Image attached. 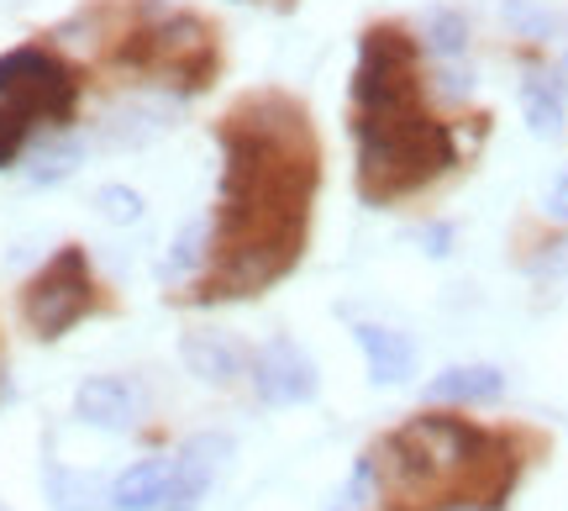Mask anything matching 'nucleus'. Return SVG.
<instances>
[{
    "label": "nucleus",
    "mask_w": 568,
    "mask_h": 511,
    "mask_svg": "<svg viewBox=\"0 0 568 511\" xmlns=\"http://www.w3.org/2000/svg\"><path fill=\"white\" fill-rule=\"evenodd\" d=\"M80 101V84L53 53L42 48H11L0 53V111H11L21 122H69V111Z\"/></svg>",
    "instance_id": "f257e3e1"
},
{
    "label": "nucleus",
    "mask_w": 568,
    "mask_h": 511,
    "mask_svg": "<svg viewBox=\"0 0 568 511\" xmlns=\"http://www.w3.org/2000/svg\"><path fill=\"white\" fill-rule=\"evenodd\" d=\"M90 307H95V285H90V264L80 248H63L27 285V322L38 338H63Z\"/></svg>",
    "instance_id": "f03ea898"
},
{
    "label": "nucleus",
    "mask_w": 568,
    "mask_h": 511,
    "mask_svg": "<svg viewBox=\"0 0 568 511\" xmlns=\"http://www.w3.org/2000/svg\"><path fill=\"white\" fill-rule=\"evenodd\" d=\"M353 101L364 117L406 111L410 101V42L389 27H374L358 48V74H353Z\"/></svg>",
    "instance_id": "7ed1b4c3"
},
{
    "label": "nucleus",
    "mask_w": 568,
    "mask_h": 511,
    "mask_svg": "<svg viewBox=\"0 0 568 511\" xmlns=\"http://www.w3.org/2000/svg\"><path fill=\"white\" fill-rule=\"evenodd\" d=\"M253 390H258V401L264 407H301L316 395L322 385V374L311 364V353L301 343H290V338H268L258 353H253Z\"/></svg>",
    "instance_id": "20e7f679"
},
{
    "label": "nucleus",
    "mask_w": 568,
    "mask_h": 511,
    "mask_svg": "<svg viewBox=\"0 0 568 511\" xmlns=\"http://www.w3.org/2000/svg\"><path fill=\"white\" fill-rule=\"evenodd\" d=\"M232 459V438L222 432H195L180 449V459H169V495H163V511H201L205 491L216 485V474L226 470Z\"/></svg>",
    "instance_id": "39448f33"
},
{
    "label": "nucleus",
    "mask_w": 568,
    "mask_h": 511,
    "mask_svg": "<svg viewBox=\"0 0 568 511\" xmlns=\"http://www.w3.org/2000/svg\"><path fill=\"white\" fill-rule=\"evenodd\" d=\"M74 417L101 432H132L142 422V390L126 374H90L74 390Z\"/></svg>",
    "instance_id": "423d86ee"
},
{
    "label": "nucleus",
    "mask_w": 568,
    "mask_h": 511,
    "mask_svg": "<svg viewBox=\"0 0 568 511\" xmlns=\"http://www.w3.org/2000/svg\"><path fill=\"white\" fill-rule=\"evenodd\" d=\"M353 338L364 348L368 380H374V385H406L410 374H416V348H410V338L379 328V322H358Z\"/></svg>",
    "instance_id": "0eeeda50"
},
{
    "label": "nucleus",
    "mask_w": 568,
    "mask_h": 511,
    "mask_svg": "<svg viewBox=\"0 0 568 511\" xmlns=\"http://www.w3.org/2000/svg\"><path fill=\"white\" fill-rule=\"evenodd\" d=\"M180 359L205 385H232L243 374V353H237V343H226L222 332H184Z\"/></svg>",
    "instance_id": "6e6552de"
},
{
    "label": "nucleus",
    "mask_w": 568,
    "mask_h": 511,
    "mask_svg": "<svg viewBox=\"0 0 568 511\" xmlns=\"http://www.w3.org/2000/svg\"><path fill=\"white\" fill-rule=\"evenodd\" d=\"M169 459H138L132 470L116 474L111 485V511H163V495H169Z\"/></svg>",
    "instance_id": "1a4fd4ad"
},
{
    "label": "nucleus",
    "mask_w": 568,
    "mask_h": 511,
    "mask_svg": "<svg viewBox=\"0 0 568 511\" xmlns=\"http://www.w3.org/2000/svg\"><path fill=\"white\" fill-rule=\"evenodd\" d=\"M500 390H506L500 369L464 364V369H447V374H437V380L426 385V395H432V401H447V407H458V401H495Z\"/></svg>",
    "instance_id": "9d476101"
},
{
    "label": "nucleus",
    "mask_w": 568,
    "mask_h": 511,
    "mask_svg": "<svg viewBox=\"0 0 568 511\" xmlns=\"http://www.w3.org/2000/svg\"><path fill=\"white\" fill-rule=\"evenodd\" d=\"M48 495L59 511H105L111 507V485L95 474H74V470H48Z\"/></svg>",
    "instance_id": "9b49d317"
},
{
    "label": "nucleus",
    "mask_w": 568,
    "mask_h": 511,
    "mask_svg": "<svg viewBox=\"0 0 568 511\" xmlns=\"http://www.w3.org/2000/svg\"><path fill=\"white\" fill-rule=\"evenodd\" d=\"M521 111H527V127L537 138H552L564 127V84H552L548 74H527L521 84Z\"/></svg>",
    "instance_id": "f8f14e48"
},
{
    "label": "nucleus",
    "mask_w": 568,
    "mask_h": 511,
    "mask_svg": "<svg viewBox=\"0 0 568 511\" xmlns=\"http://www.w3.org/2000/svg\"><path fill=\"white\" fill-rule=\"evenodd\" d=\"M80 159H84V148L74 143V138H59V143H48V148H38V153H32L27 180H32V184H59V180H69V174L80 169Z\"/></svg>",
    "instance_id": "ddd939ff"
},
{
    "label": "nucleus",
    "mask_w": 568,
    "mask_h": 511,
    "mask_svg": "<svg viewBox=\"0 0 568 511\" xmlns=\"http://www.w3.org/2000/svg\"><path fill=\"white\" fill-rule=\"evenodd\" d=\"M205 238H211V227H205V222H184L180 232H174V248H169V259H163V280H184L190 269L201 264Z\"/></svg>",
    "instance_id": "4468645a"
},
{
    "label": "nucleus",
    "mask_w": 568,
    "mask_h": 511,
    "mask_svg": "<svg viewBox=\"0 0 568 511\" xmlns=\"http://www.w3.org/2000/svg\"><path fill=\"white\" fill-rule=\"evenodd\" d=\"M426 48L437 53V59H464L468 48V27L458 11H432L426 17Z\"/></svg>",
    "instance_id": "2eb2a0df"
},
{
    "label": "nucleus",
    "mask_w": 568,
    "mask_h": 511,
    "mask_svg": "<svg viewBox=\"0 0 568 511\" xmlns=\"http://www.w3.org/2000/svg\"><path fill=\"white\" fill-rule=\"evenodd\" d=\"M95 211H101L105 222L132 227V222H142V196L126 190V184H101V190H95Z\"/></svg>",
    "instance_id": "dca6fc26"
},
{
    "label": "nucleus",
    "mask_w": 568,
    "mask_h": 511,
    "mask_svg": "<svg viewBox=\"0 0 568 511\" xmlns=\"http://www.w3.org/2000/svg\"><path fill=\"white\" fill-rule=\"evenodd\" d=\"M374 485H379V470H374V453H368V459H358V470H353V480H347V491L337 495V511H364L368 495H374Z\"/></svg>",
    "instance_id": "f3484780"
},
{
    "label": "nucleus",
    "mask_w": 568,
    "mask_h": 511,
    "mask_svg": "<svg viewBox=\"0 0 568 511\" xmlns=\"http://www.w3.org/2000/svg\"><path fill=\"white\" fill-rule=\"evenodd\" d=\"M21 143H27V122H21V117H11V111H0V169L17 164Z\"/></svg>",
    "instance_id": "a211bd4d"
},
{
    "label": "nucleus",
    "mask_w": 568,
    "mask_h": 511,
    "mask_svg": "<svg viewBox=\"0 0 568 511\" xmlns=\"http://www.w3.org/2000/svg\"><path fill=\"white\" fill-rule=\"evenodd\" d=\"M437 90H443L447 101H464V96H468V74L458 69V63H453V69L443 63V74H437Z\"/></svg>",
    "instance_id": "6ab92c4d"
},
{
    "label": "nucleus",
    "mask_w": 568,
    "mask_h": 511,
    "mask_svg": "<svg viewBox=\"0 0 568 511\" xmlns=\"http://www.w3.org/2000/svg\"><path fill=\"white\" fill-rule=\"evenodd\" d=\"M548 217H558V222H568V169L552 180V190H548Z\"/></svg>",
    "instance_id": "aec40b11"
},
{
    "label": "nucleus",
    "mask_w": 568,
    "mask_h": 511,
    "mask_svg": "<svg viewBox=\"0 0 568 511\" xmlns=\"http://www.w3.org/2000/svg\"><path fill=\"white\" fill-rule=\"evenodd\" d=\"M426 253H447V243H453V238H447V227H432V232H426Z\"/></svg>",
    "instance_id": "412c9836"
},
{
    "label": "nucleus",
    "mask_w": 568,
    "mask_h": 511,
    "mask_svg": "<svg viewBox=\"0 0 568 511\" xmlns=\"http://www.w3.org/2000/svg\"><path fill=\"white\" fill-rule=\"evenodd\" d=\"M564 74H568V59H564Z\"/></svg>",
    "instance_id": "4be33fe9"
},
{
    "label": "nucleus",
    "mask_w": 568,
    "mask_h": 511,
    "mask_svg": "<svg viewBox=\"0 0 568 511\" xmlns=\"http://www.w3.org/2000/svg\"><path fill=\"white\" fill-rule=\"evenodd\" d=\"M458 511H468V507H458Z\"/></svg>",
    "instance_id": "5701e85b"
}]
</instances>
